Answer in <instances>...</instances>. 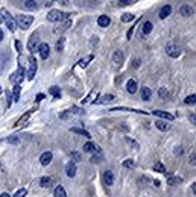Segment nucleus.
Instances as JSON below:
<instances>
[{
    "label": "nucleus",
    "instance_id": "nucleus-18",
    "mask_svg": "<svg viewBox=\"0 0 196 197\" xmlns=\"http://www.w3.org/2000/svg\"><path fill=\"white\" fill-rule=\"evenodd\" d=\"M170 12H172V6L170 5H166V6H163L161 8V11H160V18H167L169 15H170Z\"/></svg>",
    "mask_w": 196,
    "mask_h": 197
},
{
    "label": "nucleus",
    "instance_id": "nucleus-9",
    "mask_svg": "<svg viewBox=\"0 0 196 197\" xmlns=\"http://www.w3.org/2000/svg\"><path fill=\"white\" fill-rule=\"evenodd\" d=\"M65 173H67L68 178H75L76 176V162L68 161L67 165H65Z\"/></svg>",
    "mask_w": 196,
    "mask_h": 197
},
{
    "label": "nucleus",
    "instance_id": "nucleus-15",
    "mask_svg": "<svg viewBox=\"0 0 196 197\" xmlns=\"http://www.w3.org/2000/svg\"><path fill=\"white\" fill-rule=\"evenodd\" d=\"M126 91L129 94H135L137 93V81L135 79H129L126 84Z\"/></svg>",
    "mask_w": 196,
    "mask_h": 197
},
{
    "label": "nucleus",
    "instance_id": "nucleus-31",
    "mask_svg": "<svg viewBox=\"0 0 196 197\" xmlns=\"http://www.w3.org/2000/svg\"><path fill=\"white\" fill-rule=\"evenodd\" d=\"M154 170L158 171V173H166V168H164V165H163L161 162H157V164L154 165Z\"/></svg>",
    "mask_w": 196,
    "mask_h": 197
},
{
    "label": "nucleus",
    "instance_id": "nucleus-36",
    "mask_svg": "<svg viewBox=\"0 0 196 197\" xmlns=\"http://www.w3.org/2000/svg\"><path fill=\"white\" fill-rule=\"evenodd\" d=\"M158 93H160V97H161V98H167V97H169V93H167V90H166L164 87H163V88H160V91H158Z\"/></svg>",
    "mask_w": 196,
    "mask_h": 197
},
{
    "label": "nucleus",
    "instance_id": "nucleus-16",
    "mask_svg": "<svg viewBox=\"0 0 196 197\" xmlns=\"http://www.w3.org/2000/svg\"><path fill=\"white\" fill-rule=\"evenodd\" d=\"M113 100H114V96H113V94H107V96H102L99 100H94L93 105H103V103H110V102H113Z\"/></svg>",
    "mask_w": 196,
    "mask_h": 197
},
{
    "label": "nucleus",
    "instance_id": "nucleus-8",
    "mask_svg": "<svg viewBox=\"0 0 196 197\" xmlns=\"http://www.w3.org/2000/svg\"><path fill=\"white\" fill-rule=\"evenodd\" d=\"M84 152H87V153H97V155L102 153V150H100L96 144H93V143H87V144H84Z\"/></svg>",
    "mask_w": 196,
    "mask_h": 197
},
{
    "label": "nucleus",
    "instance_id": "nucleus-32",
    "mask_svg": "<svg viewBox=\"0 0 196 197\" xmlns=\"http://www.w3.org/2000/svg\"><path fill=\"white\" fill-rule=\"evenodd\" d=\"M24 6H26L27 9H35V8H37V3H35V0H24Z\"/></svg>",
    "mask_w": 196,
    "mask_h": 197
},
{
    "label": "nucleus",
    "instance_id": "nucleus-42",
    "mask_svg": "<svg viewBox=\"0 0 196 197\" xmlns=\"http://www.w3.org/2000/svg\"><path fill=\"white\" fill-rule=\"evenodd\" d=\"M8 141H9L11 144H17V143H18V138H17V137H11V138H8Z\"/></svg>",
    "mask_w": 196,
    "mask_h": 197
},
{
    "label": "nucleus",
    "instance_id": "nucleus-40",
    "mask_svg": "<svg viewBox=\"0 0 196 197\" xmlns=\"http://www.w3.org/2000/svg\"><path fill=\"white\" fill-rule=\"evenodd\" d=\"M72 158H73V162H78V161H81V155H79L78 152H72Z\"/></svg>",
    "mask_w": 196,
    "mask_h": 197
},
{
    "label": "nucleus",
    "instance_id": "nucleus-25",
    "mask_svg": "<svg viewBox=\"0 0 196 197\" xmlns=\"http://www.w3.org/2000/svg\"><path fill=\"white\" fill-rule=\"evenodd\" d=\"M151 96H152L151 90L146 88V87H143V88H142V98H143V100H151Z\"/></svg>",
    "mask_w": 196,
    "mask_h": 197
},
{
    "label": "nucleus",
    "instance_id": "nucleus-39",
    "mask_svg": "<svg viewBox=\"0 0 196 197\" xmlns=\"http://www.w3.org/2000/svg\"><path fill=\"white\" fill-rule=\"evenodd\" d=\"M30 114H32V111H29V112H27V114H26L24 117H21V118L18 120V123H17V124H23V123H24V121H26V120L29 118V115H30Z\"/></svg>",
    "mask_w": 196,
    "mask_h": 197
},
{
    "label": "nucleus",
    "instance_id": "nucleus-46",
    "mask_svg": "<svg viewBox=\"0 0 196 197\" xmlns=\"http://www.w3.org/2000/svg\"><path fill=\"white\" fill-rule=\"evenodd\" d=\"M183 152H184L183 149H177V150H175V153H177V155H183Z\"/></svg>",
    "mask_w": 196,
    "mask_h": 197
},
{
    "label": "nucleus",
    "instance_id": "nucleus-38",
    "mask_svg": "<svg viewBox=\"0 0 196 197\" xmlns=\"http://www.w3.org/2000/svg\"><path fill=\"white\" fill-rule=\"evenodd\" d=\"M131 3H132V0H119V2H117L119 6H129Z\"/></svg>",
    "mask_w": 196,
    "mask_h": 197
},
{
    "label": "nucleus",
    "instance_id": "nucleus-1",
    "mask_svg": "<svg viewBox=\"0 0 196 197\" xmlns=\"http://www.w3.org/2000/svg\"><path fill=\"white\" fill-rule=\"evenodd\" d=\"M0 15H2V18L5 20V23H6V26H8V29L11 30V32H14L15 29H17V23H15V20L12 18V15L3 8L2 11H0Z\"/></svg>",
    "mask_w": 196,
    "mask_h": 197
},
{
    "label": "nucleus",
    "instance_id": "nucleus-54",
    "mask_svg": "<svg viewBox=\"0 0 196 197\" xmlns=\"http://www.w3.org/2000/svg\"><path fill=\"white\" fill-rule=\"evenodd\" d=\"M2 21H3V18H2V15H0V23H2Z\"/></svg>",
    "mask_w": 196,
    "mask_h": 197
},
{
    "label": "nucleus",
    "instance_id": "nucleus-17",
    "mask_svg": "<svg viewBox=\"0 0 196 197\" xmlns=\"http://www.w3.org/2000/svg\"><path fill=\"white\" fill-rule=\"evenodd\" d=\"M193 12H195V9H193V8H190V6H187V5H184V6H181V8H180V14H181V15H184V17H190Z\"/></svg>",
    "mask_w": 196,
    "mask_h": 197
},
{
    "label": "nucleus",
    "instance_id": "nucleus-7",
    "mask_svg": "<svg viewBox=\"0 0 196 197\" xmlns=\"http://www.w3.org/2000/svg\"><path fill=\"white\" fill-rule=\"evenodd\" d=\"M35 73H37V59L33 56L29 58V70H27V79L32 81L35 78Z\"/></svg>",
    "mask_w": 196,
    "mask_h": 197
},
{
    "label": "nucleus",
    "instance_id": "nucleus-33",
    "mask_svg": "<svg viewBox=\"0 0 196 197\" xmlns=\"http://www.w3.org/2000/svg\"><path fill=\"white\" fill-rule=\"evenodd\" d=\"M186 105H195L196 103V96L195 94H192V96H189V97H186Z\"/></svg>",
    "mask_w": 196,
    "mask_h": 197
},
{
    "label": "nucleus",
    "instance_id": "nucleus-21",
    "mask_svg": "<svg viewBox=\"0 0 196 197\" xmlns=\"http://www.w3.org/2000/svg\"><path fill=\"white\" fill-rule=\"evenodd\" d=\"M93 58H94L93 55H87L85 58H82V59L79 61V67H82V68H85V67H87V65H88V64H90V62L93 61Z\"/></svg>",
    "mask_w": 196,
    "mask_h": 197
},
{
    "label": "nucleus",
    "instance_id": "nucleus-3",
    "mask_svg": "<svg viewBox=\"0 0 196 197\" xmlns=\"http://www.w3.org/2000/svg\"><path fill=\"white\" fill-rule=\"evenodd\" d=\"M23 78H24V68H23L21 64H20L18 70H17L14 74H11L9 81H11V84H14V85H20V84L23 82Z\"/></svg>",
    "mask_w": 196,
    "mask_h": 197
},
{
    "label": "nucleus",
    "instance_id": "nucleus-45",
    "mask_svg": "<svg viewBox=\"0 0 196 197\" xmlns=\"http://www.w3.org/2000/svg\"><path fill=\"white\" fill-rule=\"evenodd\" d=\"M15 47H17L18 52H21V44H20V41H15Z\"/></svg>",
    "mask_w": 196,
    "mask_h": 197
},
{
    "label": "nucleus",
    "instance_id": "nucleus-13",
    "mask_svg": "<svg viewBox=\"0 0 196 197\" xmlns=\"http://www.w3.org/2000/svg\"><path fill=\"white\" fill-rule=\"evenodd\" d=\"M38 50H40V55H41L43 59H47V58H49V55H50V47H49V44H40V46H38Z\"/></svg>",
    "mask_w": 196,
    "mask_h": 197
},
{
    "label": "nucleus",
    "instance_id": "nucleus-11",
    "mask_svg": "<svg viewBox=\"0 0 196 197\" xmlns=\"http://www.w3.org/2000/svg\"><path fill=\"white\" fill-rule=\"evenodd\" d=\"M103 184L108 185V187H111V185L114 184V173H113L111 170L103 171Z\"/></svg>",
    "mask_w": 196,
    "mask_h": 197
},
{
    "label": "nucleus",
    "instance_id": "nucleus-6",
    "mask_svg": "<svg viewBox=\"0 0 196 197\" xmlns=\"http://www.w3.org/2000/svg\"><path fill=\"white\" fill-rule=\"evenodd\" d=\"M40 44V32H33L29 38V43H27V50L29 52H35V49L38 47Z\"/></svg>",
    "mask_w": 196,
    "mask_h": 197
},
{
    "label": "nucleus",
    "instance_id": "nucleus-44",
    "mask_svg": "<svg viewBox=\"0 0 196 197\" xmlns=\"http://www.w3.org/2000/svg\"><path fill=\"white\" fill-rule=\"evenodd\" d=\"M126 141H128V143H129V144H132V146H134V147H138V144H137V143H135V141H132V140H131V138H126Z\"/></svg>",
    "mask_w": 196,
    "mask_h": 197
},
{
    "label": "nucleus",
    "instance_id": "nucleus-49",
    "mask_svg": "<svg viewBox=\"0 0 196 197\" xmlns=\"http://www.w3.org/2000/svg\"><path fill=\"white\" fill-rule=\"evenodd\" d=\"M8 106H11V93H8Z\"/></svg>",
    "mask_w": 196,
    "mask_h": 197
},
{
    "label": "nucleus",
    "instance_id": "nucleus-51",
    "mask_svg": "<svg viewBox=\"0 0 196 197\" xmlns=\"http://www.w3.org/2000/svg\"><path fill=\"white\" fill-rule=\"evenodd\" d=\"M3 40V32H2V29H0V41Z\"/></svg>",
    "mask_w": 196,
    "mask_h": 197
},
{
    "label": "nucleus",
    "instance_id": "nucleus-47",
    "mask_svg": "<svg viewBox=\"0 0 196 197\" xmlns=\"http://www.w3.org/2000/svg\"><path fill=\"white\" fill-rule=\"evenodd\" d=\"M43 98H44V94H38V96H37V100H38V102L43 100Z\"/></svg>",
    "mask_w": 196,
    "mask_h": 197
},
{
    "label": "nucleus",
    "instance_id": "nucleus-52",
    "mask_svg": "<svg viewBox=\"0 0 196 197\" xmlns=\"http://www.w3.org/2000/svg\"><path fill=\"white\" fill-rule=\"evenodd\" d=\"M0 197H9V194H8V193H3V194H2Z\"/></svg>",
    "mask_w": 196,
    "mask_h": 197
},
{
    "label": "nucleus",
    "instance_id": "nucleus-35",
    "mask_svg": "<svg viewBox=\"0 0 196 197\" xmlns=\"http://www.w3.org/2000/svg\"><path fill=\"white\" fill-rule=\"evenodd\" d=\"M134 165H135V162H134L132 159H126V161L123 162V167H125V168H132Z\"/></svg>",
    "mask_w": 196,
    "mask_h": 197
},
{
    "label": "nucleus",
    "instance_id": "nucleus-23",
    "mask_svg": "<svg viewBox=\"0 0 196 197\" xmlns=\"http://www.w3.org/2000/svg\"><path fill=\"white\" fill-rule=\"evenodd\" d=\"M40 185H41L43 188H49V187L52 185V178H49V176L41 178V179H40Z\"/></svg>",
    "mask_w": 196,
    "mask_h": 197
},
{
    "label": "nucleus",
    "instance_id": "nucleus-2",
    "mask_svg": "<svg viewBox=\"0 0 196 197\" xmlns=\"http://www.w3.org/2000/svg\"><path fill=\"white\" fill-rule=\"evenodd\" d=\"M32 21H33V17H32V15H18V17L15 18L17 26H18L20 29H23V30H26V29L32 24Z\"/></svg>",
    "mask_w": 196,
    "mask_h": 197
},
{
    "label": "nucleus",
    "instance_id": "nucleus-19",
    "mask_svg": "<svg viewBox=\"0 0 196 197\" xmlns=\"http://www.w3.org/2000/svg\"><path fill=\"white\" fill-rule=\"evenodd\" d=\"M110 23H111V20H110L108 15H100V17L97 18V24H99L100 27H107V26H110Z\"/></svg>",
    "mask_w": 196,
    "mask_h": 197
},
{
    "label": "nucleus",
    "instance_id": "nucleus-29",
    "mask_svg": "<svg viewBox=\"0 0 196 197\" xmlns=\"http://www.w3.org/2000/svg\"><path fill=\"white\" fill-rule=\"evenodd\" d=\"M20 90H21V88H20V85H15V87H14L12 97H14V100H15V102H18V100H20Z\"/></svg>",
    "mask_w": 196,
    "mask_h": 197
},
{
    "label": "nucleus",
    "instance_id": "nucleus-24",
    "mask_svg": "<svg viewBox=\"0 0 196 197\" xmlns=\"http://www.w3.org/2000/svg\"><path fill=\"white\" fill-rule=\"evenodd\" d=\"M70 130H72V132H75V133L84 135V137H87V138H90V137H91V135H90V132H87L85 129H79V127H72Z\"/></svg>",
    "mask_w": 196,
    "mask_h": 197
},
{
    "label": "nucleus",
    "instance_id": "nucleus-41",
    "mask_svg": "<svg viewBox=\"0 0 196 197\" xmlns=\"http://www.w3.org/2000/svg\"><path fill=\"white\" fill-rule=\"evenodd\" d=\"M90 161H91L93 164H96V162H100V161H102V156H100V155H97V156H96V155H94V156H91V159H90Z\"/></svg>",
    "mask_w": 196,
    "mask_h": 197
},
{
    "label": "nucleus",
    "instance_id": "nucleus-10",
    "mask_svg": "<svg viewBox=\"0 0 196 197\" xmlns=\"http://www.w3.org/2000/svg\"><path fill=\"white\" fill-rule=\"evenodd\" d=\"M152 115H155V117H160V118H164V120H167V121H172L175 117L172 115V114H169V112H166V111H152Z\"/></svg>",
    "mask_w": 196,
    "mask_h": 197
},
{
    "label": "nucleus",
    "instance_id": "nucleus-20",
    "mask_svg": "<svg viewBox=\"0 0 196 197\" xmlns=\"http://www.w3.org/2000/svg\"><path fill=\"white\" fill-rule=\"evenodd\" d=\"M152 29H154V24H152L151 21H145V24H143V27H142V33H143V35H148V33L152 32Z\"/></svg>",
    "mask_w": 196,
    "mask_h": 197
},
{
    "label": "nucleus",
    "instance_id": "nucleus-5",
    "mask_svg": "<svg viewBox=\"0 0 196 197\" xmlns=\"http://www.w3.org/2000/svg\"><path fill=\"white\" fill-rule=\"evenodd\" d=\"M166 52H167V55L170 56V58H178L180 55H181V47L178 46V44H175V43H169L167 46H166Z\"/></svg>",
    "mask_w": 196,
    "mask_h": 197
},
{
    "label": "nucleus",
    "instance_id": "nucleus-26",
    "mask_svg": "<svg viewBox=\"0 0 196 197\" xmlns=\"http://www.w3.org/2000/svg\"><path fill=\"white\" fill-rule=\"evenodd\" d=\"M155 126H157V129H160V130H169V129H170V124H169V123H163V121H157Z\"/></svg>",
    "mask_w": 196,
    "mask_h": 197
},
{
    "label": "nucleus",
    "instance_id": "nucleus-48",
    "mask_svg": "<svg viewBox=\"0 0 196 197\" xmlns=\"http://www.w3.org/2000/svg\"><path fill=\"white\" fill-rule=\"evenodd\" d=\"M59 3H61V5H64V6H67V5H68V2H67V0H59Z\"/></svg>",
    "mask_w": 196,
    "mask_h": 197
},
{
    "label": "nucleus",
    "instance_id": "nucleus-28",
    "mask_svg": "<svg viewBox=\"0 0 196 197\" xmlns=\"http://www.w3.org/2000/svg\"><path fill=\"white\" fill-rule=\"evenodd\" d=\"M181 182H183V179H181V178H177V176H172V178L167 179V184H169V185H178V184H181Z\"/></svg>",
    "mask_w": 196,
    "mask_h": 197
},
{
    "label": "nucleus",
    "instance_id": "nucleus-43",
    "mask_svg": "<svg viewBox=\"0 0 196 197\" xmlns=\"http://www.w3.org/2000/svg\"><path fill=\"white\" fill-rule=\"evenodd\" d=\"M195 158H196V155H195V152H193V153H192V155H190V164H192V165H193V167H195V165H196V161H195Z\"/></svg>",
    "mask_w": 196,
    "mask_h": 197
},
{
    "label": "nucleus",
    "instance_id": "nucleus-30",
    "mask_svg": "<svg viewBox=\"0 0 196 197\" xmlns=\"http://www.w3.org/2000/svg\"><path fill=\"white\" fill-rule=\"evenodd\" d=\"M135 17H134V14H123L122 15V21L123 23H128V21H132Z\"/></svg>",
    "mask_w": 196,
    "mask_h": 197
},
{
    "label": "nucleus",
    "instance_id": "nucleus-12",
    "mask_svg": "<svg viewBox=\"0 0 196 197\" xmlns=\"http://www.w3.org/2000/svg\"><path fill=\"white\" fill-rule=\"evenodd\" d=\"M52 159H53L52 152H44V153L40 156V162H41V165H49V164L52 162Z\"/></svg>",
    "mask_w": 196,
    "mask_h": 197
},
{
    "label": "nucleus",
    "instance_id": "nucleus-53",
    "mask_svg": "<svg viewBox=\"0 0 196 197\" xmlns=\"http://www.w3.org/2000/svg\"><path fill=\"white\" fill-rule=\"evenodd\" d=\"M2 93H3V90H2V85H0V94H2Z\"/></svg>",
    "mask_w": 196,
    "mask_h": 197
},
{
    "label": "nucleus",
    "instance_id": "nucleus-4",
    "mask_svg": "<svg viewBox=\"0 0 196 197\" xmlns=\"http://www.w3.org/2000/svg\"><path fill=\"white\" fill-rule=\"evenodd\" d=\"M67 17H68V14L61 12V11H56V9H52V11L47 14V20H49V21H61V20H64V18H67Z\"/></svg>",
    "mask_w": 196,
    "mask_h": 197
},
{
    "label": "nucleus",
    "instance_id": "nucleus-50",
    "mask_svg": "<svg viewBox=\"0 0 196 197\" xmlns=\"http://www.w3.org/2000/svg\"><path fill=\"white\" fill-rule=\"evenodd\" d=\"M195 120H196L195 115H190V121H192V123H195Z\"/></svg>",
    "mask_w": 196,
    "mask_h": 197
},
{
    "label": "nucleus",
    "instance_id": "nucleus-27",
    "mask_svg": "<svg viewBox=\"0 0 196 197\" xmlns=\"http://www.w3.org/2000/svg\"><path fill=\"white\" fill-rule=\"evenodd\" d=\"M49 93L53 96L55 98H59L61 97V91H59V88L58 87H50V90H49Z\"/></svg>",
    "mask_w": 196,
    "mask_h": 197
},
{
    "label": "nucleus",
    "instance_id": "nucleus-37",
    "mask_svg": "<svg viewBox=\"0 0 196 197\" xmlns=\"http://www.w3.org/2000/svg\"><path fill=\"white\" fill-rule=\"evenodd\" d=\"M56 49H58V52H61L64 49V38H59V41L56 43Z\"/></svg>",
    "mask_w": 196,
    "mask_h": 197
},
{
    "label": "nucleus",
    "instance_id": "nucleus-22",
    "mask_svg": "<svg viewBox=\"0 0 196 197\" xmlns=\"http://www.w3.org/2000/svg\"><path fill=\"white\" fill-rule=\"evenodd\" d=\"M53 196H55V197H67V193H65L64 187L58 185V187L55 188V191H53Z\"/></svg>",
    "mask_w": 196,
    "mask_h": 197
},
{
    "label": "nucleus",
    "instance_id": "nucleus-14",
    "mask_svg": "<svg viewBox=\"0 0 196 197\" xmlns=\"http://www.w3.org/2000/svg\"><path fill=\"white\" fill-rule=\"evenodd\" d=\"M123 59H125L123 52H122V50H116V52H114V55H113V62H114V64H117V65H120V64L123 62Z\"/></svg>",
    "mask_w": 196,
    "mask_h": 197
},
{
    "label": "nucleus",
    "instance_id": "nucleus-34",
    "mask_svg": "<svg viewBox=\"0 0 196 197\" xmlns=\"http://www.w3.org/2000/svg\"><path fill=\"white\" fill-rule=\"evenodd\" d=\"M26 194H27V190H26V188H21V190H18L12 197H24Z\"/></svg>",
    "mask_w": 196,
    "mask_h": 197
}]
</instances>
